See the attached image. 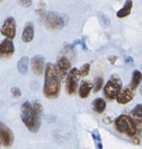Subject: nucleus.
Instances as JSON below:
<instances>
[{
  "instance_id": "f257e3e1",
  "label": "nucleus",
  "mask_w": 142,
  "mask_h": 149,
  "mask_svg": "<svg viewBox=\"0 0 142 149\" xmlns=\"http://www.w3.org/2000/svg\"><path fill=\"white\" fill-rule=\"evenodd\" d=\"M61 79L56 64L47 63L45 68V84L43 93L48 99H56L60 94L61 89Z\"/></svg>"
},
{
  "instance_id": "f03ea898",
  "label": "nucleus",
  "mask_w": 142,
  "mask_h": 149,
  "mask_svg": "<svg viewBox=\"0 0 142 149\" xmlns=\"http://www.w3.org/2000/svg\"><path fill=\"white\" fill-rule=\"evenodd\" d=\"M21 118L25 126L29 131L37 133L41 127V116L35 111L33 105L29 101H25L21 104Z\"/></svg>"
},
{
  "instance_id": "7ed1b4c3",
  "label": "nucleus",
  "mask_w": 142,
  "mask_h": 149,
  "mask_svg": "<svg viewBox=\"0 0 142 149\" xmlns=\"http://www.w3.org/2000/svg\"><path fill=\"white\" fill-rule=\"evenodd\" d=\"M115 128L119 133L129 137H134L137 133V125L131 116L125 114H122L116 118Z\"/></svg>"
},
{
  "instance_id": "20e7f679",
  "label": "nucleus",
  "mask_w": 142,
  "mask_h": 149,
  "mask_svg": "<svg viewBox=\"0 0 142 149\" xmlns=\"http://www.w3.org/2000/svg\"><path fill=\"white\" fill-rule=\"evenodd\" d=\"M121 88H122L121 79L118 77L117 74H113V76H111L110 80L107 82V84L104 87V94H105L107 99L114 100L116 99V97H117Z\"/></svg>"
},
{
  "instance_id": "39448f33",
  "label": "nucleus",
  "mask_w": 142,
  "mask_h": 149,
  "mask_svg": "<svg viewBox=\"0 0 142 149\" xmlns=\"http://www.w3.org/2000/svg\"><path fill=\"white\" fill-rule=\"evenodd\" d=\"M44 23L45 27L50 31H57L61 30L64 27V19L59 13L49 11L45 15L44 17Z\"/></svg>"
},
{
  "instance_id": "423d86ee",
  "label": "nucleus",
  "mask_w": 142,
  "mask_h": 149,
  "mask_svg": "<svg viewBox=\"0 0 142 149\" xmlns=\"http://www.w3.org/2000/svg\"><path fill=\"white\" fill-rule=\"evenodd\" d=\"M80 78L78 68H74L70 70L66 79V92L69 95H73L78 91V81Z\"/></svg>"
},
{
  "instance_id": "0eeeda50",
  "label": "nucleus",
  "mask_w": 142,
  "mask_h": 149,
  "mask_svg": "<svg viewBox=\"0 0 142 149\" xmlns=\"http://www.w3.org/2000/svg\"><path fill=\"white\" fill-rule=\"evenodd\" d=\"M14 141V135L13 132L4 124L0 120V142L3 146L10 147Z\"/></svg>"
},
{
  "instance_id": "6e6552de",
  "label": "nucleus",
  "mask_w": 142,
  "mask_h": 149,
  "mask_svg": "<svg viewBox=\"0 0 142 149\" xmlns=\"http://www.w3.org/2000/svg\"><path fill=\"white\" fill-rule=\"evenodd\" d=\"M0 32L3 36L8 39H13L16 35V23L13 17H7L3 23L2 27L0 29Z\"/></svg>"
},
{
  "instance_id": "1a4fd4ad",
  "label": "nucleus",
  "mask_w": 142,
  "mask_h": 149,
  "mask_svg": "<svg viewBox=\"0 0 142 149\" xmlns=\"http://www.w3.org/2000/svg\"><path fill=\"white\" fill-rule=\"evenodd\" d=\"M56 65H57L61 81H65L67 79L68 72L71 70V61H70V59L68 57H66V56H61V57L58 58Z\"/></svg>"
},
{
  "instance_id": "9d476101",
  "label": "nucleus",
  "mask_w": 142,
  "mask_h": 149,
  "mask_svg": "<svg viewBox=\"0 0 142 149\" xmlns=\"http://www.w3.org/2000/svg\"><path fill=\"white\" fill-rule=\"evenodd\" d=\"M134 93L133 90L128 86V87H122L121 90L118 93L116 100L119 104H127L133 99Z\"/></svg>"
},
{
  "instance_id": "9b49d317",
  "label": "nucleus",
  "mask_w": 142,
  "mask_h": 149,
  "mask_svg": "<svg viewBox=\"0 0 142 149\" xmlns=\"http://www.w3.org/2000/svg\"><path fill=\"white\" fill-rule=\"evenodd\" d=\"M13 53H14V45H13L11 39L6 38L0 43V56L4 58H8Z\"/></svg>"
},
{
  "instance_id": "f8f14e48",
  "label": "nucleus",
  "mask_w": 142,
  "mask_h": 149,
  "mask_svg": "<svg viewBox=\"0 0 142 149\" xmlns=\"http://www.w3.org/2000/svg\"><path fill=\"white\" fill-rule=\"evenodd\" d=\"M44 57L42 55H35L33 58L31 59V65H32V70L35 72V74L37 76H42L44 72Z\"/></svg>"
},
{
  "instance_id": "ddd939ff",
  "label": "nucleus",
  "mask_w": 142,
  "mask_h": 149,
  "mask_svg": "<svg viewBox=\"0 0 142 149\" xmlns=\"http://www.w3.org/2000/svg\"><path fill=\"white\" fill-rule=\"evenodd\" d=\"M34 36H35L34 24L27 23V25L25 26V29H23V35H21V40H23L25 43H29V42L34 39Z\"/></svg>"
},
{
  "instance_id": "4468645a",
  "label": "nucleus",
  "mask_w": 142,
  "mask_h": 149,
  "mask_svg": "<svg viewBox=\"0 0 142 149\" xmlns=\"http://www.w3.org/2000/svg\"><path fill=\"white\" fill-rule=\"evenodd\" d=\"M93 85L89 81H82L79 86L78 89V94L80 96V98H87L91 94V91L93 90Z\"/></svg>"
},
{
  "instance_id": "2eb2a0df",
  "label": "nucleus",
  "mask_w": 142,
  "mask_h": 149,
  "mask_svg": "<svg viewBox=\"0 0 142 149\" xmlns=\"http://www.w3.org/2000/svg\"><path fill=\"white\" fill-rule=\"evenodd\" d=\"M130 116H131L132 120L135 122L137 127L142 126V104H137V105L132 109Z\"/></svg>"
},
{
  "instance_id": "dca6fc26",
  "label": "nucleus",
  "mask_w": 142,
  "mask_h": 149,
  "mask_svg": "<svg viewBox=\"0 0 142 149\" xmlns=\"http://www.w3.org/2000/svg\"><path fill=\"white\" fill-rule=\"evenodd\" d=\"M141 82H142V72L138 70H134L133 74H132V79L131 82H130L129 87L134 91V90L137 89L138 86L141 84Z\"/></svg>"
},
{
  "instance_id": "f3484780",
  "label": "nucleus",
  "mask_w": 142,
  "mask_h": 149,
  "mask_svg": "<svg viewBox=\"0 0 142 149\" xmlns=\"http://www.w3.org/2000/svg\"><path fill=\"white\" fill-rule=\"evenodd\" d=\"M132 7H133L132 0H127L125 2V4H124V6L117 13V17H119V19H123V17H128V15H130V13H131Z\"/></svg>"
},
{
  "instance_id": "a211bd4d",
  "label": "nucleus",
  "mask_w": 142,
  "mask_h": 149,
  "mask_svg": "<svg viewBox=\"0 0 142 149\" xmlns=\"http://www.w3.org/2000/svg\"><path fill=\"white\" fill-rule=\"evenodd\" d=\"M29 59L27 56H23L17 62V68L21 74H27L29 72Z\"/></svg>"
},
{
  "instance_id": "6ab92c4d",
  "label": "nucleus",
  "mask_w": 142,
  "mask_h": 149,
  "mask_svg": "<svg viewBox=\"0 0 142 149\" xmlns=\"http://www.w3.org/2000/svg\"><path fill=\"white\" fill-rule=\"evenodd\" d=\"M93 110L97 113H103L106 109V106H107V103H106L105 99L103 98H97L95 100H93Z\"/></svg>"
},
{
  "instance_id": "aec40b11",
  "label": "nucleus",
  "mask_w": 142,
  "mask_h": 149,
  "mask_svg": "<svg viewBox=\"0 0 142 149\" xmlns=\"http://www.w3.org/2000/svg\"><path fill=\"white\" fill-rule=\"evenodd\" d=\"M104 87V79L102 77H97L95 79V83H93V92L97 93L101 91V89Z\"/></svg>"
},
{
  "instance_id": "412c9836",
  "label": "nucleus",
  "mask_w": 142,
  "mask_h": 149,
  "mask_svg": "<svg viewBox=\"0 0 142 149\" xmlns=\"http://www.w3.org/2000/svg\"><path fill=\"white\" fill-rule=\"evenodd\" d=\"M89 70H91V64L89 63H84L80 68H78V72L79 74H80V77H86L87 74H89Z\"/></svg>"
},
{
  "instance_id": "4be33fe9",
  "label": "nucleus",
  "mask_w": 142,
  "mask_h": 149,
  "mask_svg": "<svg viewBox=\"0 0 142 149\" xmlns=\"http://www.w3.org/2000/svg\"><path fill=\"white\" fill-rule=\"evenodd\" d=\"M33 107H34V109H35V111L37 112V113L39 114L40 116H42V113H43V111H44L43 105H42L41 102L36 101L35 103L33 104Z\"/></svg>"
},
{
  "instance_id": "5701e85b",
  "label": "nucleus",
  "mask_w": 142,
  "mask_h": 149,
  "mask_svg": "<svg viewBox=\"0 0 142 149\" xmlns=\"http://www.w3.org/2000/svg\"><path fill=\"white\" fill-rule=\"evenodd\" d=\"M11 94H12V96L14 98H17V97H19V96L21 95V89H19V88L13 87V88H11Z\"/></svg>"
},
{
  "instance_id": "b1692460",
  "label": "nucleus",
  "mask_w": 142,
  "mask_h": 149,
  "mask_svg": "<svg viewBox=\"0 0 142 149\" xmlns=\"http://www.w3.org/2000/svg\"><path fill=\"white\" fill-rule=\"evenodd\" d=\"M19 3V5H21L23 7H29L32 5V0H17Z\"/></svg>"
},
{
  "instance_id": "393cba45",
  "label": "nucleus",
  "mask_w": 142,
  "mask_h": 149,
  "mask_svg": "<svg viewBox=\"0 0 142 149\" xmlns=\"http://www.w3.org/2000/svg\"><path fill=\"white\" fill-rule=\"evenodd\" d=\"M116 59H117V57H116V56H111V57H109V60H110V62H111L112 64L115 63Z\"/></svg>"
},
{
  "instance_id": "a878e982",
  "label": "nucleus",
  "mask_w": 142,
  "mask_h": 149,
  "mask_svg": "<svg viewBox=\"0 0 142 149\" xmlns=\"http://www.w3.org/2000/svg\"><path fill=\"white\" fill-rule=\"evenodd\" d=\"M133 142L135 143V144H139V139H138V138H134L133 139Z\"/></svg>"
},
{
  "instance_id": "bb28decb",
  "label": "nucleus",
  "mask_w": 142,
  "mask_h": 149,
  "mask_svg": "<svg viewBox=\"0 0 142 149\" xmlns=\"http://www.w3.org/2000/svg\"><path fill=\"white\" fill-rule=\"evenodd\" d=\"M140 94H141V96H142V86L140 87Z\"/></svg>"
},
{
  "instance_id": "cd10ccee",
  "label": "nucleus",
  "mask_w": 142,
  "mask_h": 149,
  "mask_svg": "<svg viewBox=\"0 0 142 149\" xmlns=\"http://www.w3.org/2000/svg\"><path fill=\"white\" fill-rule=\"evenodd\" d=\"M0 143H1V142H0Z\"/></svg>"
}]
</instances>
